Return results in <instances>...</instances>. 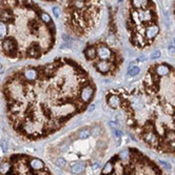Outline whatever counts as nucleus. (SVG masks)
Listing matches in <instances>:
<instances>
[{
  "label": "nucleus",
  "mask_w": 175,
  "mask_h": 175,
  "mask_svg": "<svg viewBox=\"0 0 175 175\" xmlns=\"http://www.w3.org/2000/svg\"><path fill=\"white\" fill-rule=\"evenodd\" d=\"M0 92L12 130L36 142L57 133L88 110L97 87L80 63L56 58L16 70L4 79Z\"/></svg>",
  "instance_id": "1"
},
{
  "label": "nucleus",
  "mask_w": 175,
  "mask_h": 175,
  "mask_svg": "<svg viewBox=\"0 0 175 175\" xmlns=\"http://www.w3.org/2000/svg\"><path fill=\"white\" fill-rule=\"evenodd\" d=\"M106 103L122 113L139 142L155 152L175 156V67L156 62L132 88L111 89Z\"/></svg>",
  "instance_id": "2"
},
{
  "label": "nucleus",
  "mask_w": 175,
  "mask_h": 175,
  "mask_svg": "<svg viewBox=\"0 0 175 175\" xmlns=\"http://www.w3.org/2000/svg\"><path fill=\"white\" fill-rule=\"evenodd\" d=\"M55 43V24L31 0H1L0 50L11 59H39Z\"/></svg>",
  "instance_id": "3"
},
{
  "label": "nucleus",
  "mask_w": 175,
  "mask_h": 175,
  "mask_svg": "<svg viewBox=\"0 0 175 175\" xmlns=\"http://www.w3.org/2000/svg\"><path fill=\"white\" fill-rule=\"evenodd\" d=\"M127 27L130 33V41L137 49L150 47V38L159 24L153 0H129V16Z\"/></svg>",
  "instance_id": "4"
},
{
  "label": "nucleus",
  "mask_w": 175,
  "mask_h": 175,
  "mask_svg": "<svg viewBox=\"0 0 175 175\" xmlns=\"http://www.w3.org/2000/svg\"><path fill=\"white\" fill-rule=\"evenodd\" d=\"M99 175H165V173L144 152L129 147L113 155Z\"/></svg>",
  "instance_id": "5"
},
{
  "label": "nucleus",
  "mask_w": 175,
  "mask_h": 175,
  "mask_svg": "<svg viewBox=\"0 0 175 175\" xmlns=\"http://www.w3.org/2000/svg\"><path fill=\"white\" fill-rule=\"evenodd\" d=\"M0 175H54L42 159L29 154H13L0 162Z\"/></svg>",
  "instance_id": "6"
},
{
  "label": "nucleus",
  "mask_w": 175,
  "mask_h": 175,
  "mask_svg": "<svg viewBox=\"0 0 175 175\" xmlns=\"http://www.w3.org/2000/svg\"><path fill=\"white\" fill-rule=\"evenodd\" d=\"M85 164H79V162H77V164H74L71 166V171H72L74 174H80V173H83L85 171Z\"/></svg>",
  "instance_id": "7"
},
{
  "label": "nucleus",
  "mask_w": 175,
  "mask_h": 175,
  "mask_svg": "<svg viewBox=\"0 0 175 175\" xmlns=\"http://www.w3.org/2000/svg\"><path fill=\"white\" fill-rule=\"evenodd\" d=\"M91 135H92V130H90V129H82L78 132V137L80 139L90 138Z\"/></svg>",
  "instance_id": "8"
},
{
  "label": "nucleus",
  "mask_w": 175,
  "mask_h": 175,
  "mask_svg": "<svg viewBox=\"0 0 175 175\" xmlns=\"http://www.w3.org/2000/svg\"><path fill=\"white\" fill-rule=\"evenodd\" d=\"M139 72H140V69H139L138 67H129L127 75H128L129 77H135L139 74Z\"/></svg>",
  "instance_id": "9"
},
{
  "label": "nucleus",
  "mask_w": 175,
  "mask_h": 175,
  "mask_svg": "<svg viewBox=\"0 0 175 175\" xmlns=\"http://www.w3.org/2000/svg\"><path fill=\"white\" fill-rule=\"evenodd\" d=\"M162 56V53H160V51H158V50H156V51H154L151 54L150 58L152 59V60H156V59H158L159 57Z\"/></svg>",
  "instance_id": "10"
},
{
  "label": "nucleus",
  "mask_w": 175,
  "mask_h": 175,
  "mask_svg": "<svg viewBox=\"0 0 175 175\" xmlns=\"http://www.w3.org/2000/svg\"><path fill=\"white\" fill-rule=\"evenodd\" d=\"M53 14L56 18H60L61 17V10L58 7H53Z\"/></svg>",
  "instance_id": "11"
},
{
  "label": "nucleus",
  "mask_w": 175,
  "mask_h": 175,
  "mask_svg": "<svg viewBox=\"0 0 175 175\" xmlns=\"http://www.w3.org/2000/svg\"><path fill=\"white\" fill-rule=\"evenodd\" d=\"M56 166H58L59 168H65V167L67 166V162L60 157V158H58V159L56 160Z\"/></svg>",
  "instance_id": "12"
},
{
  "label": "nucleus",
  "mask_w": 175,
  "mask_h": 175,
  "mask_svg": "<svg viewBox=\"0 0 175 175\" xmlns=\"http://www.w3.org/2000/svg\"><path fill=\"white\" fill-rule=\"evenodd\" d=\"M168 51H169V54H175V47L174 45H170L169 47V49H168Z\"/></svg>",
  "instance_id": "13"
},
{
  "label": "nucleus",
  "mask_w": 175,
  "mask_h": 175,
  "mask_svg": "<svg viewBox=\"0 0 175 175\" xmlns=\"http://www.w3.org/2000/svg\"><path fill=\"white\" fill-rule=\"evenodd\" d=\"M174 14H175V9H174Z\"/></svg>",
  "instance_id": "14"
},
{
  "label": "nucleus",
  "mask_w": 175,
  "mask_h": 175,
  "mask_svg": "<svg viewBox=\"0 0 175 175\" xmlns=\"http://www.w3.org/2000/svg\"><path fill=\"white\" fill-rule=\"evenodd\" d=\"M119 1H121V0H119Z\"/></svg>",
  "instance_id": "15"
}]
</instances>
